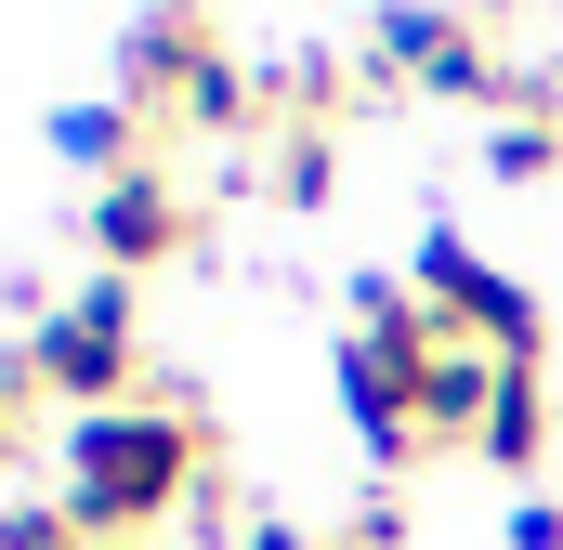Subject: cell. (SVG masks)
<instances>
[{
    "mask_svg": "<svg viewBox=\"0 0 563 550\" xmlns=\"http://www.w3.org/2000/svg\"><path fill=\"white\" fill-rule=\"evenodd\" d=\"M197 472H210V419H197V407L132 394V407L66 419V525H79V538H106V550L157 538V525L197 498Z\"/></svg>",
    "mask_w": 563,
    "mask_h": 550,
    "instance_id": "1",
    "label": "cell"
},
{
    "mask_svg": "<svg viewBox=\"0 0 563 550\" xmlns=\"http://www.w3.org/2000/svg\"><path fill=\"white\" fill-rule=\"evenodd\" d=\"M432 354H445V328L420 315V288H394V275H354L341 394H354V419H367V459H380V472L432 459V446H420V381H432Z\"/></svg>",
    "mask_w": 563,
    "mask_h": 550,
    "instance_id": "2",
    "label": "cell"
},
{
    "mask_svg": "<svg viewBox=\"0 0 563 550\" xmlns=\"http://www.w3.org/2000/svg\"><path fill=\"white\" fill-rule=\"evenodd\" d=\"M0 394H66V407H132L144 394V301L132 275H106V288H79L66 315H40V341L0 367Z\"/></svg>",
    "mask_w": 563,
    "mask_h": 550,
    "instance_id": "3",
    "label": "cell"
},
{
    "mask_svg": "<svg viewBox=\"0 0 563 550\" xmlns=\"http://www.w3.org/2000/svg\"><path fill=\"white\" fill-rule=\"evenodd\" d=\"M420 315L445 341H472V354H498V367H538V288H511V275L485 263L472 237H420Z\"/></svg>",
    "mask_w": 563,
    "mask_h": 550,
    "instance_id": "4",
    "label": "cell"
},
{
    "mask_svg": "<svg viewBox=\"0 0 563 550\" xmlns=\"http://www.w3.org/2000/svg\"><path fill=\"white\" fill-rule=\"evenodd\" d=\"M367 40H380V66H394V79H420V92H459V106H498V92H511V66H498L459 13H432V0H394Z\"/></svg>",
    "mask_w": 563,
    "mask_h": 550,
    "instance_id": "5",
    "label": "cell"
},
{
    "mask_svg": "<svg viewBox=\"0 0 563 550\" xmlns=\"http://www.w3.org/2000/svg\"><path fill=\"white\" fill-rule=\"evenodd\" d=\"M210 66V0H157L144 26H119V92H132L144 119L157 106H184V79Z\"/></svg>",
    "mask_w": 563,
    "mask_h": 550,
    "instance_id": "6",
    "label": "cell"
},
{
    "mask_svg": "<svg viewBox=\"0 0 563 550\" xmlns=\"http://www.w3.org/2000/svg\"><path fill=\"white\" fill-rule=\"evenodd\" d=\"M92 250H106V275H144L184 250V197L157 184V170H119L106 197H92Z\"/></svg>",
    "mask_w": 563,
    "mask_h": 550,
    "instance_id": "7",
    "label": "cell"
},
{
    "mask_svg": "<svg viewBox=\"0 0 563 550\" xmlns=\"http://www.w3.org/2000/svg\"><path fill=\"white\" fill-rule=\"evenodd\" d=\"M485 407H498V354L445 341V354H432V381H420V446H472Z\"/></svg>",
    "mask_w": 563,
    "mask_h": 550,
    "instance_id": "8",
    "label": "cell"
},
{
    "mask_svg": "<svg viewBox=\"0 0 563 550\" xmlns=\"http://www.w3.org/2000/svg\"><path fill=\"white\" fill-rule=\"evenodd\" d=\"M472 459H498V472H538V459H551V394H538V367H498V407L472 432Z\"/></svg>",
    "mask_w": 563,
    "mask_h": 550,
    "instance_id": "9",
    "label": "cell"
},
{
    "mask_svg": "<svg viewBox=\"0 0 563 550\" xmlns=\"http://www.w3.org/2000/svg\"><path fill=\"white\" fill-rule=\"evenodd\" d=\"M144 144H157L144 106H66V119H53V157H79V170H106V184L144 170Z\"/></svg>",
    "mask_w": 563,
    "mask_h": 550,
    "instance_id": "10",
    "label": "cell"
},
{
    "mask_svg": "<svg viewBox=\"0 0 563 550\" xmlns=\"http://www.w3.org/2000/svg\"><path fill=\"white\" fill-rule=\"evenodd\" d=\"M184 132H250L263 119V66H236V53H210L197 79H184V106H170Z\"/></svg>",
    "mask_w": 563,
    "mask_h": 550,
    "instance_id": "11",
    "label": "cell"
},
{
    "mask_svg": "<svg viewBox=\"0 0 563 550\" xmlns=\"http://www.w3.org/2000/svg\"><path fill=\"white\" fill-rule=\"evenodd\" d=\"M328 184H341V144L328 132H288L276 157H263V197H276V210H314Z\"/></svg>",
    "mask_w": 563,
    "mask_h": 550,
    "instance_id": "12",
    "label": "cell"
},
{
    "mask_svg": "<svg viewBox=\"0 0 563 550\" xmlns=\"http://www.w3.org/2000/svg\"><path fill=\"white\" fill-rule=\"evenodd\" d=\"M485 170H498V184H551V170H563V132H538V119H498V132H485Z\"/></svg>",
    "mask_w": 563,
    "mask_h": 550,
    "instance_id": "13",
    "label": "cell"
},
{
    "mask_svg": "<svg viewBox=\"0 0 563 550\" xmlns=\"http://www.w3.org/2000/svg\"><path fill=\"white\" fill-rule=\"evenodd\" d=\"M0 550H79L66 498H53V512H40V498H13V512H0Z\"/></svg>",
    "mask_w": 563,
    "mask_h": 550,
    "instance_id": "14",
    "label": "cell"
},
{
    "mask_svg": "<svg viewBox=\"0 0 563 550\" xmlns=\"http://www.w3.org/2000/svg\"><path fill=\"white\" fill-rule=\"evenodd\" d=\"M511 550H563V512H551V498H525V512H511Z\"/></svg>",
    "mask_w": 563,
    "mask_h": 550,
    "instance_id": "15",
    "label": "cell"
},
{
    "mask_svg": "<svg viewBox=\"0 0 563 550\" xmlns=\"http://www.w3.org/2000/svg\"><path fill=\"white\" fill-rule=\"evenodd\" d=\"M328 550H394V498H380V512H354V525H341Z\"/></svg>",
    "mask_w": 563,
    "mask_h": 550,
    "instance_id": "16",
    "label": "cell"
},
{
    "mask_svg": "<svg viewBox=\"0 0 563 550\" xmlns=\"http://www.w3.org/2000/svg\"><path fill=\"white\" fill-rule=\"evenodd\" d=\"M13 446H26V394H0V459H13Z\"/></svg>",
    "mask_w": 563,
    "mask_h": 550,
    "instance_id": "17",
    "label": "cell"
},
{
    "mask_svg": "<svg viewBox=\"0 0 563 550\" xmlns=\"http://www.w3.org/2000/svg\"><path fill=\"white\" fill-rule=\"evenodd\" d=\"M250 550H328V538H301V525H263V538H250Z\"/></svg>",
    "mask_w": 563,
    "mask_h": 550,
    "instance_id": "18",
    "label": "cell"
}]
</instances>
